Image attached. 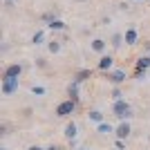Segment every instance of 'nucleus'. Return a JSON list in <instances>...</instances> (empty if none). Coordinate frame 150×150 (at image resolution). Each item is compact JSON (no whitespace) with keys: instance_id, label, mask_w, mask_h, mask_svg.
Returning <instances> with one entry per match:
<instances>
[{"instance_id":"f8f14e48","label":"nucleus","mask_w":150,"mask_h":150,"mask_svg":"<svg viewBox=\"0 0 150 150\" xmlns=\"http://www.w3.org/2000/svg\"><path fill=\"white\" fill-rule=\"evenodd\" d=\"M79 85H81V83H76V81H72V83L67 85V96L74 101V103H79V101H81V94H79Z\"/></svg>"},{"instance_id":"b1692460","label":"nucleus","mask_w":150,"mask_h":150,"mask_svg":"<svg viewBox=\"0 0 150 150\" xmlns=\"http://www.w3.org/2000/svg\"><path fill=\"white\" fill-rule=\"evenodd\" d=\"M146 76H148V72H144V69H134V79H137V81H144Z\"/></svg>"},{"instance_id":"4468645a","label":"nucleus","mask_w":150,"mask_h":150,"mask_svg":"<svg viewBox=\"0 0 150 150\" xmlns=\"http://www.w3.org/2000/svg\"><path fill=\"white\" fill-rule=\"evenodd\" d=\"M134 69H144V72L150 69V56L148 54H141V56L134 61Z\"/></svg>"},{"instance_id":"bb28decb","label":"nucleus","mask_w":150,"mask_h":150,"mask_svg":"<svg viewBox=\"0 0 150 150\" xmlns=\"http://www.w3.org/2000/svg\"><path fill=\"white\" fill-rule=\"evenodd\" d=\"M119 9H121V11H128V9H130V5L123 0V2H119Z\"/></svg>"},{"instance_id":"20e7f679","label":"nucleus","mask_w":150,"mask_h":150,"mask_svg":"<svg viewBox=\"0 0 150 150\" xmlns=\"http://www.w3.org/2000/svg\"><path fill=\"white\" fill-rule=\"evenodd\" d=\"M103 76H105L108 83H112L114 88H121L125 83V79H128V72H125V69H110V72H105Z\"/></svg>"},{"instance_id":"f257e3e1","label":"nucleus","mask_w":150,"mask_h":150,"mask_svg":"<svg viewBox=\"0 0 150 150\" xmlns=\"http://www.w3.org/2000/svg\"><path fill=\"white\" fill-rule=\"evenodd\" d=\"M112 114H114L119 121H130V119H132V105H130L125 99L112 101Z\"/></svg>"},{"instance_id":"2f4dec72","label":"nucleus","mask_w":150,"mask_h":150,"mask_svg":"<svg viewBox=\"0 0 150 150\" xmlns=\"http://www.w3.org/2000/svg\"><path fill=\"white\" fill-rule=\"evenodd\" d=\"M2 2H9V5H16V2H18V0H2Z\"/></svg>"},{"instance_id":"5701e85b","label":"nucleus","mask_w":150,"mask_h":150,"mask_svg":"<svg viewBox=\"0 0 150 150\" xmlns=\"http://www.w3.org/2000/svg\"><path fill=\"white\" fill-rule=\"evenodd\" d=\"M123 99V92H121V88H114L112 90V101H121Z\"/></svg>"},{"instance_id":"f704fd0d","label":"nucleus","mask_w":150,"mask_h":150,"mask_svg":"<svg viewBox=\"0 0 150 150\" xmlns=\"http://www.w3.org/2000/svg\"><path fill=\"white\" fill-rule=\"evenodd\" d=\"M0 150H9V148H0Z\"/></svg>"},{"instance_id":"cd10ccee","label":"nucleus","mask_w":150,"mask_h":150,"mask_svg":"<svg viewBox=\"0 0 150 150\" xmlns=\"http://www.w3.org/2000/svg\"><path fill=\"white\" fill-rule=\"evenodd\" d=\"M0 52H2V54H5V52H9V43H2V45H0Z\"/></svg>"},{"instance_id":"6e6552de","label":"nucleus","mask_w":150,"mask_h":150,"mask_svg":"<svg viewBox=\"0 0 150 150\" xmlns=\"http://www.w3.org/2000/svg\"><path fill=\"white\" fill-rule=\"evenodd\" d=\"M130 132H132V128H130V123L128 121H119V125L114 128V134H117V139H128L130 137Z\"/></svg>"},{"instance_id":"f03ea898","label":"nucleus","mask_w":150,"mask_h":150,"mask_svg":"<svg viewBox=\"0 0 150 150\" xmlns=\"http://www.w3.org/2000/svg\"><path fill=\"white\" fill-rule=\"evenodd\" d=\"M76 108H79V103H74L72 99H65V101H61V103L56 105V112L54 114L61 117V119H69V117L76 112Z\"/></svg>"},{"instance_id":"393cba45","label":"nucleus","mask_w":150,"mask_h":150,"mask_svg":"<svg viewBox=\"0 0 150 150\" xmlns=\"http://www.w3.org/2000/svg\"><path fill=\"white\" fill-rule=\"evenodd\" d=\"M9 134V123H0V137H7Z\"/></svg>"},{"instance_id":"0eeeda50","label":"nucleus","mask_w":150,"mask_h":150,"mask_svg":"<svg viewBox=\"0 0 150 150\" xmlns=\"http://www.w3.org/2000/svg\"><path fill=\"white\" fill-rule=\"evenodd\" d=\"M90 50L94 52V54H99V56H103L108 50V40L105 38H92V43H90Z\"/></svg>"},{"instance_id":"7ed1b4c3","label":"nucleus","mask_w":150,"mask_h":150,"mask_svg":"<svg viewBox=\"0 0 150 150\" xmlns=\"http://www.w3.org/2000/svg\"><path fill=\"white\" fill-rule=\"evenodd\" d=\"M25 72V65L23 63H7L2 67V74H0V81L2 79H20Z\"/></svg>"},{"instance_id":"6ab92c4d","label":"nucleus","mask_w":150,"mask_h":150,"mask_svg":"<svg viewBox=\"0 0 150 150\" xmlns=\"http://www.w3.org/2000/svg\"><path fill=\"white\" fill-rule=\"evenodd\" d=\"M114 128H117V125L108 123V121H103V123L96 125V132H99V134H110V132H114Z\"/></svg>"},{"instance_id":"2eb2a0df","label":"nucleus","mask_w":150,"mask_h":150,"mask_svg":"<svg viewBox=\"0 0 150 150\" xmlns=\"http://www.w3.org/2000/svg\"><path fill=\"white\" fill-rule=\"evenodd\" d=\"M61 50H63V40H56V38H52V40H47V52L50 54H61Z\"/></svg>"},{"instance_id":"ddd939ff","label":"nucleus","mask_w":150,"mask_h":150,"mask_svg":"<svg viewBox=\"0 0 150 150\" xmlns=\"http://www.w3.org/2000/svg\"><path fill=\"white\" fill-rule=\"evenodd\" d=\"M56 18H58V9H47V11H43V13H40V23H45V25L54 23Z\"/></svg>"},{"instance_id":"72a5a7b5","label":"nucleus","mask_w":150,"mask_h":150,"mask_svg":"<svg viewBox=\"0 0 150 150\" xmlns=\"http://www.w3.org/2000/svg\"><path fill=\"white\" fill-rule=\"evenodd\" d=\"M74 2H88V0H74Z\"/></svg>"},{"instance_id":"423d86ee","label":"nucleus","mask_w":150,"mask_h":150,"mask_svg":"<svg viewBox=\"0 0 150 150\" xmlns=\"http://www.w3.org/2000/svg\"><path fill=\"white\" fill-rule=\"evenodd\" d=\"M96 69H101L103 74L110 72V69H114V56L112 54H103V56L99 58V63H96Z\"/></svg>"},{"instance_id":"7c9ffc66","label":"nucleus","mask_w":150,"mask_h":150,"mask_svg":"<svg viewBox=\"0 0 150 150\" xmlns=\"http://www.w3.org/2000/svg\"><path fill=\"white\" fill-rule=\"evenodd\" d=\"M45 150H61L58 146H50V148H45Z\"/></svg>"},{"instance_id":"a878e982","label":"nucleus","mask_w":150,"mask_h":150,"mask_svg":"<svg viewBox=\"0 0 150 150\" xmlns=\"http://www.w3.org/2000/svg\"><path fill=\"white\" fill-rule=\"evenodd\" d=\"M114 148L117 150H125V141L123 139H114Z\"/></svg>"},{"instance_id":"aec40b11","label":"nucleus","mask_w":150,"mask_h":150,"mask_svg":"<svg viewBox=\"0 0 150 150\" xmlns=\"http://www.w3.org/2000/svg\"><path fill=\"white\" fill-rule=\"evenodd\" d=\"M47 27H50L52 31H65V29H67V23H65V20H61V18H56L54 23H50Z\"/></svg>"},{"instance_id":"f3484780","label":"nucleus","mask_w":150,"mask_h":150,"mask_svg":"<svg viewBox=\"0 0 150 150\" xmlns=\"http://www.w3.org/2000/svg\"><path fill=\"white\" fill-rule=\"evenodd\" d=\"M88 119L92 121V123L99 125V123H103V121H105V114L101 112V110H90V112H88Z\"/></svg>"},{"instance_id":"39448f33","label":"nucleus","mask_w":150,"mask_h":150,"mask_svg":"<svg viewBox=\"0 0 150 150\" xmlns=\"http://www.w3.org/2000/svg\"><path fill=\"white\" fill-rule=\"evenodd\" d=\"M20 88V79H2L0 81V92L2 96H13Z\"/></svg>"},{"instance_id":"1a4fd4ad","label":"nucleus","mask_w":150,"mask_h":150,"mask_svg":"<svg viewBox=\"0 0 150 150\" xmlns=\"http://www.w3.org/2000/svg\"><path fill=\"white\" fill-rule=\"evenodd\" d=\"M123 38H125V45H130V47H132V45H137L139 43V31H137V27L130 25L128 29L123 31Z\"/></svg>"},{"instance_id":"dca6fc26","label":"nucleus","mask_w":150,"mask_h":150,"mask_svg":"<svg viewBox=\"0 0 150 150\" xmlns=\"http://www.w3.org/2000/svg\"><path fill=\"white\" fill-rule=\"evenodd\" d=\"M88 79H92V69H79V72L72 76V81H76V83H85Z\"/></svg>"},{"instance_id":"9d476101","label":"nucleus","mask_w":150,"mask_h":150,"mask_svg":"<svg viewBox=\"0 0 150 150\" xmlns=\"http://www.w3.org/2000/svg\"><path fill=\"white\" fill-rule=\"evenodd\" d=\"M63 134H65V139H67V141L76 139V137H79V125H76L74 121H67V123H65V130H63Z\"/></svg>"},{"instance_id":"412c9836","label":"nucleus","mask_w":150,"mask_h":150,"mask_svg":"<svg viewBox=\"0 0 150 150\" xmlns=\"http://www.w3.org/2000/svg\"><path fill=\"white\" fill-rule=\"evenodd\" d=\"M31 94H34V96H45L47 90H45L43 85H31Z\"/></svg>"},{"instance_id":"c756f323","label":"nucleus","mask_w":150,"mask_h":150,"mask_svg":"<svg viewBox=\"0 0 150 150\" xmlns=\"http://www.w3.org/2000/svg\"><path fill=\"white\" fill-rule=\"evenodd\" d=\"M146 54H148V56H150V40H148V43H146Z\"/></svg>"},{"instance_id":"c85d7f7f","label":"nucleus","mask_w":150,"mask_h":150,"mask_svg":"<svg viewBox=\"0 0 150 150\" xmlns=\"http://www.w3.org/2000/svg\"><path fill=\"white\" fill-rule=\"evenodd\" d=\"M27 150H45V148H40V146H38V144H34V146H29V148H27Z\"/></svg>"},{"instance_id":"473e14b6","label":"nucleus","mask_w":150,"mask_h":150,"mask_svg":"<svg viewBox=\"0 0 150 150\" xmlns=\"http://www.w3.org/2000/svg\"><path fill=\"white\" fill-rule=\"evenodd\" d=\"M76 150H90V148H85V146H81V148H76Z\"/></svg>"},{"instance_id":"a211bd4d","label":"nucleus","mask_w":150,"mask_h":150,"mask_svg":"<svg viewBox=\"0 0 150 150\" xmlns=\"http://www.w3.org/2000/svg\"><path fill=\"white\" fill-rule=\"evenodd\" d=\"M31 45H47V40H45V29H36V31H34Z\"/></svg>"},{"instance_id":"9b49d317","label":"nucleus","mask_w":150,"mask_h":150,"mask_svg":"<svg viewBox=\"0 0 150 150\" xmlns=\"http://www.w3.org/2000/svg\"><path fill=\"white\" fill-rule=\"evenodd\" d=\"M108 43H110V47H112V50H121V47H123V43H125L123 31H114L112 36H110V40H108Z\"/></svg>"},{"instance_id":"4be33fe9","label":"nucleus","mask_w":150,"mask_h":150,"mask_svg":"<svg viewBox=\"0 0 150 150\" xmlns=\"http://www.w3.org/2000/svg\"><path fill=\"white\" fill-rule=\"evenodd\" d=\"M34 65H36L38 69H47V58H45V56H36Z\"/></svg>"}]
</instances>
